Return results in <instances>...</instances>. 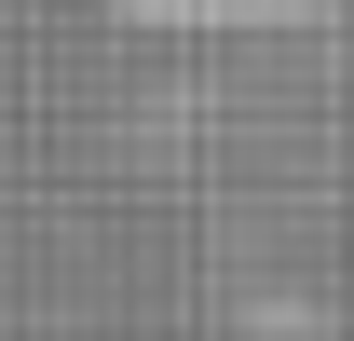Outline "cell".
Here are the masks:
<instances>
[{
    "instance_id": "1",
    "label": "cell",
    "mask_w": 354,
    "mask_h": 341,
    "mask_svg": "<svg viewBox=\"0 0 354 341\" xmlns=\"http://www.w3.org/2000/svg\"><path fill=\"white\" fill-rule=\"evenodd\" d=\"M109 14H136V28H286L313 0H109Z\"/></svg>"
}]
</instances>
